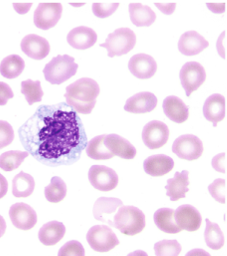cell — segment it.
<instances>
[{
    "mask_svg": "<svg viewBox=\"0 0 227 256\" xmlns=\"http://www.w3.org/2000/svg\"><path fill=\"white\" fill-rule=\"evenodd\" d=\"M18 132L26 152L49 166L75 164L88 144L77 112L62 107L40 108Z\"/></svg>",
    "mask_w": 227,
    "mask_h": 256,
    "instance_id": "1",
    "label": "cell"
},
{
    "mask_svg": "<svg viewBox=\"0 0 227 256\" xmlns=\"http://www.w3.org/2000/svg\"><path fill=\"white\" fill-rule=\"evenodd\" d=\"M100 95L99 84L90 78H82L66 89L67 104L78 114L90 115Z\"/></svg>",
    "mask_w": 227,
    "mask_h": 256,
    "instance_id": "2",
    "label": "cell"
},
{
    "mask_svg": "<svg viewBox=\"0 0 227 256\" xmlns=\"http://www.w3.org/2000/svg\"><path fill=\"white\" fill-rule=\"evenodd\" d=\"M79 66L69 55H59L53 58L44 68V76L52 85H61L77 74Z\"/></svg>",
    "mask_w": 227,
    "mask_h": 256,
    "instance_id": "3",
    "label": "cell"
},
{
    "mask_svg": "<svg viewBox=\"0 0 227 256\" xmlns=\"http://www.w3.org/2000/svg\"><path fill=\"white\" fill-rule=\"evenodd\" d=\"M113 228L122 234L136 236L146 228V216L138 208L122 206L114 218Z\"/></svg>",
    "mask_w": 227,
    "mask_h": 256,
    "instance_id": "4",
    "label": "cell"
},
{
    "mask_svg": "<svg viewBox=\"0 0 227 256\" xmlns=\"http://www.w3.org/2000/svg\"><path fill=\"white\" fill-rule=\"evenodd\" d=\"M136 44V33L130 28H120L111 33L101 47L106 48L110 58L130 53Z\"/></svg>",
    "mask_w": 227,
    "mask_h": 256,
    "instance_id": "5",
    "label": "cell"
},
{
    "mask_svg": "<svg viewBox=\"0 0 227 256\" xmlns=\"http://www.w3.org/2000/svg\"><path fill=\"white\" fill-rule=\"evenodd\" d=\"M87 240L97 252H109L120 244L116 236L107 226H93L87 234Z\"/></svg>",
    "mask_w": 227,
    "mask_h": 256,
    "instance_id": "6",
    "label": "cell"
},
{
    "mask_svg": "<svg viewBox=\"0 0 227 256\" xmlns=\"http://www.w3.org/2000/svg\"><path fill=\"white\" fill-rule=\"evenodd\" d=\"M204 144L194 134H184L178 138L172 144V152L184 160H196L204 154Z\"/></svg>",
    "mask_w": 227,
    "mask_h": 256,
    "instance_id": "7",
    "label": "cell"
},
{
    "mask_svg": "<svg viewBox=\"0 0 227 256\" xmlns=\"http://www.w3.org/2000/svg\"><path fill=\"white\" fill-rule=\"evenodd\" d=\"M180 77L186 97H190L206 81V72L200 63L188 62L182 68Z\"/></svg>",
    "mask_w": 227,
    "mask_h": 256,
    "instance_id": "8",
    "label": "cell"
},
{
    "mask_svg": "<svg viewBox=\"0 0 227 256\" xmlns=\"http://www.w3.org/2000/svg\"><path fill=\"white\" fill-rule=\"evenodd\" d=\"M62 13L61 3H41L34 13V24L41 30L52 29L60 21Z\"/></svg>",
    "mask_w": 227,
    "mask_h": 256,
    "instance_id": "9",
    "label": "cell"
},
{
    "mask_svg": "<svg viewBox=\"0 0 227 256\" xmlns=\"http://www.w3.org/2000/svg\"><path fill=\"white\" fill-rule=\"evenodd\" d=\"M89 180L94 188L104 192L114 190L118 184V174L105 166H93L89 170Z\"/></svg>",
    "mask_w": 227,
    "mask_h": 256,
    "instance_id": "10",
    "label": "cell"
},
{
    "mask_svg": "<svg viewBox=\"0 0 227 256\" xmlns=\"http://www.w3.org/2000/svg\"><path fill=\"white\" fill-rule=\"evenodd\" d=\"M170 138V128L160 121H152L142 130V140L146 148L158 150L166 144Z\"/></svg>",
    "mask_w": 227,
    "mask_h": 256,
    "instance_id": "11",
    "label": "cell"
},
{
    "mask_svg": "<svg viewBox=\"0 0 227 256\" xmlns=\"http://www.w3.org/2000/svg\"><path fill=\"white\" fill-rule=\"evenodd\" d=\"M9 216L13 226L21 230H30L37 224L36 212L26 204H15L9 210Z\"/></svg>",
    "mask_w": 227,
    "mask_h": 256,
    "instance_id": "12",
    "label": "cell"
},
{
    "mask_svg": "<svg viewBox=\"0 0 227 256\" xmlns=\"http://www.w3.org/2000/svg\"><path fill=\"white\" fill-rule=\"evenodd\" d=\"M130 73L138 79L148 80L152 78L158 71L156 60L146 54H136L128 62Z\"/></svg>",
    "mask_w": 227,
    "mask_h": 256,
    "instance_id": "13",
    "label": "cell"
},
{
    "mask_svg": "<svg viewBox=\"0 0 227 256\" xmlns=\"http://www.w3.org/2000/svg\"><path fill=\"white\" fill-rule=\"evenodd\" d=\"M21 49L29 58L40 61L49 55L51 48L49 42L45 38L35 34H30L22 40Z\"/></svg>",
    "mask_w": 227,
    "mask_h": 256,
    "instance_id": "14",
    "label": "cell"
},
{
    "mask_svg": "<svg viewBox=\"0 0 227 256\" xmlns=\"http://www.w3.org/2000/svg\"><path fill=\"white\" fill-rule=\"evenodd\" d=\"M176 220L182 230L194 232L200 228L202 216L196 208L190 204H184L176 210Z\"/></svg>",
    "mask_w": 227,
    "mask_h": 256,
    "instance_id": "15",
    "label": "cell"
},
{
    "mask_svg": "<svg viewBox=\"0 0 227 256\" xmlns=\"http://www.w3.org/2000/svg\"><path fill=\"white\" fill-rule=\"evenodd\" d=\"M208 41L196 31H188L182 35L178 50L184 56H196L208 48Z\"/></svg>",
    "mask_w": 227,
    "mask_h": 256,
    "instance_id": "16",
    "label": "cell"
},
{
    "mask_svg": "<svg viewBox=\"0 0 227 256\" xmlns=\"http://www.w3.org/2000/svg\"><path fill=\"white\" fill-rule=\"evenodd\" d=\"M204 115L208 122L218 127V124L222 122L226 116V98L220 94L210 96L204 106Z\"/></svg>",
    "mask_w": 227,
    "mask_h": 256,
    "instance_id": "17",
    "label": "cell"
},
{
    "mask_svg": "<svg viewBox=\"0 0 227 256\" xmlns=\"http://www.w3.org/2000/svg\"><path fill=\"white\" fill-rule=\"evenodd\" d=\"M97 33L92 28L86 26H80L73 29L67 36L69 45L77 50L90 49L97 43Z\"/></svg>",
    "mask_w": 227,
    "mask_h": 256,
    "instance_id": "18",
    "label": "cell"
},
{
    "mask_svg": "<svg viewBox=\"0 0 227 256\" xmlns=\"http://www.w3.org/2000/svg\"><path fill=\"white\" fill-rule=\"evenodd\" d=\"M158 106V98L150 93L142 92L130 98L124 106V110L132 114H146L152 112Z\"/></svg>",
    "mask_w": 227,
    "mask_h": 256,
    "instance_id": "19",
    "label": "cell"
},
{
    "mask_svg": "<svg viewBox=\"0 0 227 256\" xmlns=\"http://www.w3.org/2000/svg\"><path fill=\"white\" fill-rule=\"evenodd\" d=\"M164 112L166 116L176 124H182L188 120L190 117V109L184 104V102L176 97L170 96L164 101L162 105Z\"/></svg>",
    "mask_w": 227,
    "mask_h": 256,
    "instance_id": "20",
    "label": "cell"
},
{
    "mask_svg": "<svg viewBox=\"0 0 227 256\" xmlns=\"http://www.w3.org/2000/svg\"><path fill=\"white\" fill-rule=\"evenodd\" d=\"M174 168V160L168 156L158 154L148 158L144 162V172L150 176H164Z\"/></svg>",
    "mask_w": 227,
    "mask_h": 256,
    "instance_id": "21",
    "label": "cell"
},
{
    "mask_svg": "<svg viewBox=\"0 0 227 256\" xmlns=\"http://www.w3.org/2000/svg\"><path fill=\"white\" fill-rule=\"evenodd\" d=\"M190 186V174L188 170L182 172H176L174 178L168 180V186H166V196L172 202H178L182 198H186Z\"/></svg>",
    "mask_w": 227,
    "mask_h": 256,
    "instance_id": "22",
    "label": "cell"
},
{
    "mask_svg": "<svg viewBox=\"0 0 227 256\" xmlns=\"http://www.w3.org/2000/svg\"><path fill=\"white\" fill-rule=\"evenodd\" d=\"M105 142L114 156H116L124 160H132L136 156V148L128 140L118 134H108Z\"/></svg>",
    "mask_w": 227,
    "mask_h": 256,
    "instance_id": "23",
    "label": "cell"
},
{
    "mask_svg": "<svg viewBox=\"0 0 227 256\" xmlns=\"http://www.w3.org/2000/svg\"><path fill=\"white\" fill-rule=\"evenodd\" d=\"M66 234V228L62 222H50L44 224L39 232V240L46 246L59 244Z\"/></svg>",
    "mask_w": 227,
    "mask_h": 256,
    "instance_id": "24",
    "label": "cell"
},
{
    "mask_svg": "<svg viewBox=\"0 0 227 256\" xmlns=\"http://www.w3.org/2000/svg\"><path fill=\"white\" fill-rule=\"evenodd\" d=\"M156 226L160 230L168 234H178L182 232V228L176 220V212L170 208H160L154 216Z\"/></svg>",
    "mask_w": 227,
    "mask_h": 256,
    "instance_id": "25",
    "label": "cell"
},
{
    "mask_svg": "<svg viewBox=\"0 0 227 256\" xmlns=\"http://www.w3.org/2000/svg\"><path fill=\"white\" fill-rule=\"evenodd\" d=\"M130 17L132 24L136 27H150L156 20L154 11L140 3L130 4Z\"/></svg>",
    "mask_w": 227,
    "mask_h": 256,
    "instance_id": "26",
    "label": "cell"
},
{
    "mask_svg": "<svg viewBox=\"0 0 227 256\" xmlns=\"http://www.w3.org/2000/svg\"><path fill=\"white\" fill-rule=\"evenodd\" d=\"M106 134L98 136L88 142L86 152L90 158L94 160H108L114 156L106 146Z\"/></svg>",
    "mask_w": 227,
    "mask_h": 256,
    "instance_id": "27",
    "label": "cell"
},
{
    "mask_svg": "<svg viewBox=\"0 0 227 256\" xmlns=\"http://www.w3.org/2000/svg\"><path fill=\"white\" fill-rule=\"evenodd\" d=\"M35 190V180L30 174L21 172L18 174L12 182V192L15 198H29Z\"/></svg>",
    "mask_w": 227,
    "mask_h": 256,
    "instance_id": "28",
    "label": "cell"
},
{
    "mask_svg": "<svg viewBox=\"0 0 227 256\" xmlns=\"http://www.w3.org/2000/svg\"><path fill=\"white\" fill-rule=\"evenodd\" d=\"M25 69L24 60L18 55H10L0 64V74L9 80L18 78Z\"/></svg>",
    "mask_w": 227,
    "mask_h": 256,
    "instance_id": "29",
    "label": "cell"
},
{
    "mask_svg": "<svg viewBox=\"0 0 227 256\" xmlns=\"http://www.w3.org/2000/svg\"><path fill=\"white\" fill-rule=\"evenodd\" d=\"M122 206V202L114 198H100L94 206V216L98 222L106 224L105 216L113 214Z\"/></svg>",
    "mask_w": 227,
    "mask_h": 256,
    "instance_id": "30",
    "label": "cell"
},
{
    "mask_svg": "<svg viewBox=\"0 0 227 256\" xmlns=\"http://www.w3.org/2000/svg\"><path fill=\"white\" fill-rule=\"evenodd\" d=\"M206 246L214 250H220L226 244L224 234L218 224L212 222L210 220H206Z\"/></svg>",
    "mask_w": 227,
    "mask_h": 256,
    "instance_id": "31",
    "label": "cell"
},
{
    "mask_svg": "<svg viewBox=\"0 0 227 256\" xmlns=\"http://www.w3.org/2000/svg\"><path fill=\"white\" fill-rule=\"evenodd\" d=\"M67 196V184L59 176H54L45 188V198L51 204H59Z\"/></svg>",
    "mask_w": 227,
    "mask_h": 256,
    "instance_id": "32",
    "label": "cell"
},
{
    "mask_svg": "<svg viewBox=\"0 0 227 256\" xmlns=\"http://www.w3.org/2000/svg\"><path fill=\"white\" fill-rule=\"evenodd\" d=\"M28 156V152H6L0 156V168L4 172H13L17 170Z\"/></svg>",
    "mask_w": 227,
    "mask_h": 256,
    "instance_id": "33",
    "label": "cell"
},
{
    "mask_svg": "<svg viewBox=\"0 0 227 256\" xmlns=\"http://www.w3.org/2000/svg\"><path fill=\"white\" fill-rule=\"evenodd\" d=\"M21 93L25 96L26 101L29 105L40 103L44 96L40 81H23L21 83Z\"/></svg>",
    "mask_w": 227,
    "mask_h": 256,
    "instance_id": "34",
    "label": "cell"
},
{
    "mask_svg": "<svg viewBox=\"0 0 227 256\" xmlns=\"http://www.w3.org/2000/svg\"><path fill=\"white\" fill-rule=\"evenodd\" d=\"M182 250V246L174 240H162L154 246V252L158 256H178Z\"/></svg>",
    "mask_w": 227,
    "mask_h": 256,
    "instance_id": "35",
    "label": "cell"
},
{
    "mask_svg": "<svg viewBox=\"0 0 227 256\" xmlns=\"http://www.w3.org/2000/svg\"><path fill=\"white\" fill-rule=\"evenodd\" d=\"M208 192L218 202L226 204V180L218 178L214 180L208 186Z\"/></svg>",
    "mask_w": 227,
    "mask_h": 256,
    "instance_id": "36",
    "label": "cell"
},
{
    "mask_svg": "<svg viewBox=\"0 0 227 256\" xmlns=\"http://www.w3.org/2000/svg\"><path fill=\"white\" fill-rule=\"evenodd\" d=\"M118 3H95L93 4V12L98 18H108L118 10Z\"/></svg>",
    "mask_w": 227,
    "mask_h": 256,
    "instance_id": "37",
    "label": "cell"
},
{
    "mask_svg": "<svg viewBox=\"0 0 227 256\" xmlns=\"http://www.w3.org/2000/svg\"><path fill=\"white\" fill-rule=\"evenodd\" d=\"M14 136L12 126L5 121H0V150L10 146L14 140Z\"/></svg>",
    "mask_w": 227,
    "mask_h": 256,
    "instance_id": "38",
    "label": "cell"
},
{
    "mask_svg": "<svg viewBox=\"0 0 227 256\" xmlns=\"http://www.w3.org/2000/svg\"><path fill=\"white\" fill-rule=\"evenodd\" d=\"M84 256L85 250L83 246L76 240L67 242L59 252V256Z\"/></svg>",
    "mask_w": 227,
    "mask_h": 256,
    "instance_id": "39",
    "label": "cell"
},
{
    "mask_svg": "<svg viewBox=\"0 0 227 256\" xmlns=\"http://www.w3.org/2000/svg\"><path fill=\"white\" fill-rule=\"evenodd\" d=\"M14 98L12 89L3 82H0V106H5L9 100Z\"/></svg>",
    "mask_w": 227,
    "mask_h": 256,
    "instance_id": "40",
    "label": "cell"
},
{
    "mask_svg": "<svg viewBox=\"0 0 227 256\" xmlns=\"http://www.w3.org/2000/svg\"><path fill=\"white\" fill-rule=\"evenodd\" d=\"M212 166L216 172L226 174V154L224 152L216 156L212 160Z\"/></svg>",
    "mask_w": 227,
    "mask_h": 256,
    "instance_id": "41",
    "label": "cell"
},
{
    "mask_svg": "<svg viewBox=\"0 0 227 256\" xmlns=\"http://www.w3.org/2000/svg\"><path fill=\"white\" fill-rule=\"evenodd\" d=\"M156 6L158 8H160V10L164 13V14H172L176 10V4L174 3V4H160V3H156Z\"/></svg>",
    "mask_w": 227,
    "mask_h": 256,
    "instance_id": "42",
    "label": "cell"
},
{
    "mask_svg": "<svg viewBox=\"0 0 227 256\" xmlns=\"http://www.w3.org/2000/svg\"><path fill=\"white\" fill-rule=\"evenodd\" d=\"M8 192V182L7 180L0 174V200L3 198Z\"/></svg>",
    "mask_w": 227,
    "mask_h": 256,
    "instance_id": "43",
    "label": "cell"
},
{
    "mask_svg": "<svg viewBox=\"0 0 227 256\" xmlns=\"http://www.w3.org/2000/svg\"><path fill=\"white\" fill-rule=\"evenodd\" d=\"M32 6V4H26V5H22V4H14V8L16 9L17 12H19L20 14H24L27 13L30 9V7Z\"/></svg>",
    "mask_w": 227,
    "mask_h": 256,
    "instance_id": "44",
    "label": "cell"
},
{
    "mask_svg": "<svg viewBox=\"0 0 227 256\" xmlns=\"http://www.w3.org/2000/svg\"><path fill=\"white\" fill-rule=\"evenodd\" d=\"M6 222H5V220L0 216V238L4 236V234L6 232Z\"/></svg>",
    "mask_w": 227,
    "mask_h": 256,
    "instance_id": "45",
    "label": "cell"
}]
</instances>
